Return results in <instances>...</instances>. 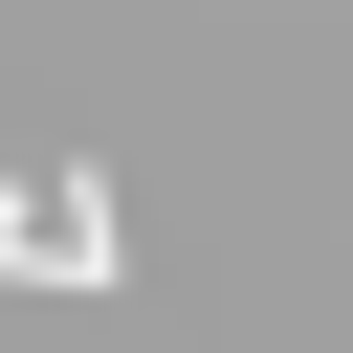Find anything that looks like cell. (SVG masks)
I'll return each mask as SVG.
<instances>
[{"mask_svg": "<svg viewBox=\"0 0 353 353\" xmlns=\"http://www.w3.org/2000/svg\"><path fill=\"white\" fill-rule=\"evenodd\" d=\"M132 243H110V176H44V243H22V287H110Z\"/></svg>", "mask_w": 353, "mask_h": 353, "instance_id": "6da1fadb", "label": "cell"}]
</instances>
